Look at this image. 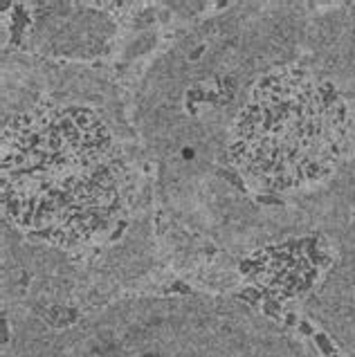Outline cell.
<instances>
[{
	"instance_id": "1",
	"label": "cell",
	"mask_w": 355,
	"mask_h": 357,
	"mask_svg": "<svg viewBox=\"0 0 355 357\" xmlns=\"http://www.w3.org/2000/svg\"><path fill=\"white\" fill-rule=\"evenodd\" d=\"M128 176L113 135L84 108L36 106L3 130V207L54 245H84L115 225Z\"/></svg>"
},
{
	"instance_id": "2",
	"label": "cell",
	"mask_w": 355,
	"mask_h": 357,
	"mask_svg": "<svg viewBox=\"0 0 355 357\" xmlns=\"http://www.w3.org/2000/svg\"><path fill=\"white\" fill-rule=\"evenodd\" d=\"M349 137V108L331 86L301 70L263 77L232 132V162L250 185L301 189L335 169Z\"/></svg>"
}]
</instances>
